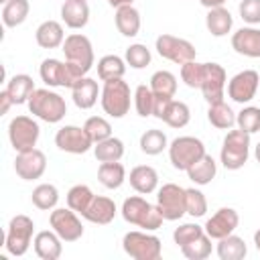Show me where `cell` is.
I'll return each mask as SVG.
<instances>
[{"instance_id":"6da1fadb","label":"cell","mask_w":260,"mask_h":260,"mask_svg":"<svg viewBox=\"0 0 260 260\" xmlns=\"http://www.w3.org/2000/svg\"><path fill=\"white\" fill-rule=\"evenodd\" d=\"M120 213H122V217H124L126 223L136 225V228L146 230V232H156L162 225V221H165V217L158 211V207L152 205V203H148L140 195L126 197L124 203H122Z\"/></svg>"},{"instance_id":"7a4b0ae2","label":"cell","mask_w":260,"mask_h":260,"mask_svg":"<svg viewBox=\"0 0 260 260\" xmlns=\"http://www.w3.org/2000/svg\"><path fill=\"white\" fill-rule=\"evenodd\" d=\"M28 112L47 122V124H57L65 118L67 114V104L65 98H61L57 91H53L51 87H39L32 91V95L28 98Z\"/></svg>"},{"instance_id":"3957f363","label":"cell","mask_w":260,"mask_h":260,"mask_svg":"<svg viewBox=\"0 0 260 260\" xmlns=\"http://www.w3.org/2000/svg\"><path fill=\"white\" fill-rule=\"evenodd\" d=\"M61 51L65 53V61L67 65L73 69V73L81 79L89 73V69L95 63L93 57V45L91 41L81 35V32H71L69 37H65V43L61 47Z\"/></svg>"},{"instance_id":"277c9868","label":"cell","mask_w":260,"mask_h":260,"mask_svg":"<svg viewBox=\"0 0 260 260\" xmlns=\"http://www.w3.org/2000/svg\"><path fill=\"white\" fill-rule=\"evenodd\" d=\"M132 102H134V93L130 91V85L124 81V77L104 81L102 95H100V104H102L104 114L120 120L130 112Z\"/></svg>"},{"instance_id":"5b68a950","label":"cell","mask_w":260,"mask_h":260,"mask_svg":"<svg viewBox=\"0 0 260 260\" xmlns=\"http://www.w3.org/2000/svg\"><path fill=\"white\" fill-rule=\"evenodd\" d=\"M250 136L252 134H248V132H244L240 128H232L223 136L221 150H219V162L228 171H238V169H242L248 162V156H250Z\"/></svg>"},{"instance_id":"8992f818","label":"cell","mask_w":260,"mask_h":260,"mask_svg":"<svg viewBox=\"0 0 260 260\" xmlns=\"http://www.w3.org/2000/svg\"><path fill=\"white\" fill-rule=\"evenodd\" d=\"M122 248L134 260H158L162 256L160 238L146 230L126 232L122 238Z\"/></svg>"},{"instance_id":"52a82bcc","label":"cell","mask_w":260,"mask_h":260,"mask_svg":"<svg viewBox=\"0 0 260 260\" xmlns=\"http://www.w3.org/2000/svg\"><path fill=\"white\" fill-rule=\"evenodd\" d=\"M35 221L24 215L18 213L8 221L6 228V238H4V248L10 256H24L35 240Z\"/></svg>"},{"instance_id":"ba28073f","label":"cell","mask_w":260,"mask_h":260,"mask_svg":"<svg viewBox=\"0 0 260 260\" xmlns=\"http://www.w3.org/2000/svg\"><path fill=\"white\" fill-rule=\"evenodd\" d=\"M167 150L173 169L187 173L205 154V144L195 136H177Z\"/></svg>"},{"instance_id":"9c48e42d","label":"cell","mask_w":260,"mask_h":260,"mask_svg":"<svg viewBox=\"0 0 260 260\" xmlns=\"http://www.w3.org/2000/svg\"><path fill=\"white\" fill-rule=\"evenodd\" d=\"M156 207L165 221H177L187 213V189L177 183H165L156 189Z\"/></svg>"},{"instance_id":"30bf717a","label":"cell","mask_w":260,"mask_h":260,"mask_svg":"<svg viewBox=\"0 0 260 260\" xmlns=\"http://www.w3.org/2000/svg\"><path fill=\"white\" fill-rule=\"evenodd\" d=\"M39 136H41V126L30 116H24V114L14 116L8 122V140L16 152L35 148L39 142Z\"/></svg>"},{"instance_id":"8fae6325","label":"cell","mask_w":260,"mask_h":260,"mask_svg":"<svg viewBox=\"0 0 260 260\" xmlns=\"http://www.w3.org/2000/svg\"><path fill=\"white\" fill-rule=\"evenodd\" d=\"M154 49L162 59L177 63V65H183L187 61H195V57H197V49L191 41L175 37V35H167V32L156 37Z\"/></svg>"},{"instance_id":"7c38bea8","label":"cell","mask_w":260,"mask_h":260,"mask_svg":"<svg viewBox=\"0 0 260 260\" xmlns=\"http://www.w3.org/2000/svg\"><path fill=\"white\" fill-rule=\"evenodd\" d=\"M49 225L63 242L69 244L81 240L83 236V223L79 219V213L71 207H55L49 213Z\"/></svg>"},{"instance_id":"4fadbf2b","label":"cell","mask_w":260,"mask_h":260,"mask_svg":"<svg viewBox=\"0 0 260 260\" xmlns=\"http://www.w3.org/2000/svg\"><path fill=\"white\" fill-rule=\"evenodd\" d=\"M39 75L47 87H69L71 89L75 81H79V77L73 73L67 61H61L55 57L43 59V63L39 65Z\"/></svg>"},{"instance_id":"5bb4252c","label":"cell","mask_w":260,"mask_h":260,"mask_svg":"<svg viewBox=\"0 0 260 260\" xmlns=\"http://www.w3.org/2000/svg\"><path fill=\"white\" fill-rule=\"evenodd\" d=\"M260 87V75L254 69H244L228 81V98L236 104H250Z\"/></svg>"},{"instance_id":"9a60e30c","label":"cell","mask_w":260,"mask_h":260,"mask_svg":"<svg viewBox=\"0 0 260 260\" xmlns=\"http://www.w3.org/2000/svg\"><path fill=\"white\" fill-rule=\"evenodd\" d=\"M55 146L63 152H69V154H85L93 146V142H91V138L83 126L67 124V126H61L57 130Z\"/></svg>"},{"instance_id":"2e32d148","label":"cell","mask_w":260,"mask_h":260,"mask_svg":"<svg viewBox=\"0 0 260 260\" xmlns=\"http://www.w3.org/2000/svg\"><path fill=\"white\" fill-rule=\"evenodd\" d=\"M225 87H228V73L219 63H205V73L201 81V93L207 104H217L223 102L225 98Z\"/></svg>"},{"instance_id":"e0dca14e","label":"cell","mask_w":260,"mask_h":260,"mask_svg":"<svg viewBox=\"0 0 260 260\" xmlns=\"http://www.w3.org/2000/svg\"><path fill=\"white\" fill-rule=\"evenodd\" d=\"M47 171V156L43 150H39L37 146L30 150H22L16 152L14 158V173L22 179V181H35L41 179Z\"/></svg>"},{"instance_id":"ac0fdd59","label":"cell","mask_w":260,"mask_h":260,"mask_svg":"<svg viewBox=\"0 0 260 260\" xmlns=\"http://www.w3.org/2000/svg\"><path fill=\"white\" fill-rule=\"evenodd\" d=\"M240 223V215L234 207H219L211 217H207L203 230L211 240H221L236 232Z\"/></svg>"},{"instance_id":"d6986e66","label":"cell","mask_w":260,"mask_h":260,"mask_svg":"<svg viewBox=\"0 0 260 260\" xmlns=\"http://www.w3.org/2000/svg\"><path fill=\"white\" fill-rule=\"evenodd\" d=\"M232 49L250 59L260 57V28L256 26H242L232 35Z\"/></svg>"},{"instance_id":"ffe728a7","label":"cell","mask_w":260,"mask_h":260,"mask_svg":"<svg viewBox=\"0 0 260 260\" xmlns=\"http://www.w3.org/2000/svg\"><path fill=\"white\" fill-rule=\"evenodd\" d=\"M118 213V207L114 203V199L106 197V195H95L89 203V207L81 213L83 219H87L89 223H98V225H108L110 221H114Z\"/></svg>"},{"instance_id":"44dd1931","label":"cell","mask_w":260,"mask_h":260,"mask_svg":"<svg viewBox=\"0 0 260 260\" xmlns=\"http://www.w3.org/2000/svg\"><path fill=\"white\" fill-rule=\"evenodd\" d=\"M32 248L41 260H57L63 254V240L53 230H43L37 232L32 240Z\"/></svg>"},{"instance_id":"7402d4cb","label":"cell","mask_w":260,"mask_h":260,"mask_svg":"<svg viewBox=\"0 0 260 260\" xmlns=\"http://www.w3.org/2000/svg\"><path fill=\"white\" fill-rule=\"evenodd\" d=\"M61 20L67 28L81 30L89 22V4H87V0H65L61 4Z\"/></svg>"},{"instance_id":"603a6c76","label":"cell","mask_w":260,"mask_h":260,"mask_svg":"<svg viewBox=\"0 0 260 260\" xmlns=\"http://www.w3.org/2000/svg\"><path fill=\"white\" fill-rule=\"evenodd\" d=\"M102 95V89L98 85L95 79L91 77H81L79 81H75V85L71 87V98H73V104L79 108V110H89L95 106L98 98Z\"/></svg>"},{"instance_id":"cb8c5ba5","label":"cell","mask_w":260,"mask_h":260,"mask_svg":"<svg viewBox=\"0 0 260 260\" xmlns=\"http://www.w3.org/2000/svg\"><path fill=\"white\" fill-rule=\"evenodd\" d=\"M130 187L140 195H150L158 189V173L150 165H138L128 175Z\"/></svg>"},{"instance_id":"d4e9b609","label":"cell","mask_w":260,"mask_h":260,"mask_svg":"<svg viewBox=\"0 0 260 260\" xmlns=\"http://www.w3.org/2000/svg\"><path fill=\"white\" fill-rule=\"evenodd\" d=\"M35 41L41 49H57L65 43V30L59 20H45L35 30Z\"/></svg>"},{"instance_id":"484cf974","label":"cell","mask_w":260,"mask_h":260,"mask_svg":"<svg viewBox=\"0 0 260 260\" xmlns=\"http://www.w3.org/2000/svg\"><path fill=\"white\" fill-rule=\"evenodd\" d=\"M114 22H116L118 32H120L122 37H126V39H134V37L140 32V26H142L140 12H138V10H136L132 4L116 8Z\"/></svg>"},{"instance_id":"4316f807","label":"cell","mask_w":260,"mask_h":260,"mask_svg":"<svg viewBox=\"0 0 260 260\" xmlns=\"http://www.w3.org/2000/svg\"><path fill=\"white\" fill-rule=\"evenodd\" d=\"M205 26L209 30L211 37H225L228 32H232L234 26V16L225 6H217V8H209L207 16H205Z\"/></svg>"},{"instance_id":"83f0119b","label":"cell","mask_w":260,"mask_h":260,"mask_svg":"<svg viewBox=\"0 0 260 260\" xmlns=\"http://www.w3.org/2000/svg\"><path fill=\"white\" fill-rule=\"evenodd\" d=\"M4 89L8 91V95L12 98V102H14L16 106H20V104H28V98L32 95V91H35L37 87H35V81H32L30 75H26V73H16V75H12V77L6 81V87H4Z\"/></svg>"},{"instance_id":"f1b7e54d","label":"cell","mask_w":260,"mask_h":260,"mask_svg":"<svg viewBox=\"0 0 260 260\" xmlns=\"http://www.w3.org/2000/svg\"><path fill=\"white\" fill-rule=\"evenodd\" d=\"M215 252H217L219 260H244L246 254H248V246H246L244 238H240L236 234H230V236L217 240Z\"/></svg>"},{"instance_id":"f546056e","label":"cell","mask_w":260,"mask_h":260,"mask_svg":"<svg viewBox=\"0 0 260 260\" xmlns=\"http://www.w3.org/2000/svg\"><path fill=\"white\" fill-rule=\"evenodd\" d=\"M215 175H217V162H215L213 156L207 154V152L187 171V177H189L195 185H199V187L209 185V183L215 179Z\"/></svg>"},{"instance_id":"4dcf8cb0","label":"cell","mask_w":260,"mask_h":260,"mask_svg":"<svg viewBox=\"0 0 260 260\" xmlns=\"http://www.w3.org/2000/svg\"><path fill=\"white\" fill-rule=\"evenodd\" d=\"M126 169L120 160L116 162H100L98 167V181L106 187V189H120L126 181Z\"/></svg>"},{"instance_id":"1f68e13d","label":"cell","mask_w":260,"mask_h":260,"mask_svg":"<svg viewBox=\"0 0 260 260\" xmlns=\"http://www.w3.org/2000/svg\"><path fill=\"white\" fill-rule=\"evenodd\" d=\"M207 120L217 130H232L236 126V112L225 102L209 104V108H207Z\"/></svg>"},{"instance_id":"d6a6232c","label":"cell","mask_w":260,"mask_h":260,"mask_svg":"<svg viewBox=\"0 0 260 260\" xmlns=\"http://www.w3.org/2000/svg\"><path fill=\"white\" fill-rule=\"evenodd\" d=\"M28 12H30L28 0H8L6 4H2V22L8 28H16L28 18Z\"/></svg>"},{"instance_id":"836d02e7","label":"cell","mask_w":260,"mask_h":260,"mask_svg":"<svg viewBox=\"0 0 260 260\" xmlns=\"http://www.w3.org/2000/svg\"><path fill=\"white\" fill-rule=\"evenodd\" d=\"M30 201L41 211H53L59 203V189L53 183H41L32 189Z\"/></svg>"},{"instance_id":"e575fe53","label":"cell","mask_w":260,"mask_h":260,"mask_svg":"<svg viewBox=\"0 0 260 260\" xmlns=\"http://www.w3.org/2000/svg\"><path fill=\"white\" fill-rule=\"evenodd\" d=\"M160 120H162L167 126H171V128H185V126L191 122V110H189V106H187L185 102H181V100H171Z\"/></svg>"},{"instance_id":"d590c367","label":"cell","mask_w":260,"mask_h":260,"mask_svg":"<svg viewBox=\"0 0 260 260\" xmlns=\"http://www.w3.org/2000/svg\"><path fill=\"white\" fill-rule=\"evenodd\" d=\"M93 156L98 158V162H116L124 156V142L116 136H110L93 144Z\"/></svg>"},{"instance_id":"8d00e7d4","label":"cell","mask_w":260,"mask_h":260,"mask_svg":"<svg viewBox=\"0 0 260 260\" xmlns=\"http://www.w3.org/2000/svg\"><path fill=\"white\" fill-rule=\"evenodd\" d=\"M126 73V59H122L120 55H104L98 61V77L102 81H110V79H120Z\"/></svg>"},{"instance_id":"74e56055","label":"cell","mask_w":260,"mask_h":260,"mask_svg":"<svg viewBox=\"0 0 260 260\" xmlns=\"http://www.w3.org/2000/svg\"><path fill=\"white\" fill-rule=\"evenodd\" d=\"M138 146H140V150H142L144 154H148V156H156V154H160L162 150L169 148V138H167V134H165L162 130H158V128H150V130L142 132Z\"/></svg>"},{"instance_id":"f35d334b","label":"cell","mask_w":260,"mask_h":260,"mask_svg":"<svg viewBox=\"0 0 260 260\" xmlns=\"http://www.w3.org/2000/svg\"><path fill=\"white\" fill-rule=\"evenodd\" d=\"M148 85H150L152 93L158 98H175V93H177V77H175V73H171L167 69L154 71Z\"/></svg>"},{"instance_id":"ab89813d","label":"cell","mask_w":260,"mask_h":260,"mask_svg":"<svg viewBox=\"0 0 260 260\" xmlns=\"http://www.w3.org/2000/svg\"><path fill=\"white\" fill-rule=\"evenodd\" d=\"M95 195H93V191L87 187V185H73L69 191H67V207H71L73 211H77L79 215L89 207V203H91V199H93Z\"/></svg>"},{"instance_id":"60d3db41","label":"cell","mask_w":260,"mask_h":260,"mask_svg":"<svg viewBox=\"0 0 260 260\" xmlns=\"http://www.w3.org/2000/svg\"><path fill=\"white\" fill-rule=\"evenodd\" d=\"M211 238L203 232L199 238H195L193 242H189V244H185V246H181V254L185 256V258H189V260H205V258H209L211 256Z\"/></svg>"},{"instance_id":"b9f144b4","label":"cell","mask_w":260,"mask_h":260,"mask_svg":"<svg viewBox=\"0 0 260 260\" xmlns=\"http://www.w3.org/2000/svg\"><path fill=\"white\" fill-rule=\"evenodd\" d=\"M236 126L248 134L260 132V108L256 106H244L236 114Z\"/></svg>"},{"instance_id":"7bdbcfd3","label":"cell","mask_w":260,"mask_h":260,"mask_svg":"<svg viewBox=\"0 0 260 260\" xmlns=\"http://www.w3.org/2000/svg\"><path fill=\"white\" fill-rule=\"evenodd\" d=\"M134 110L140 118H148L152 116L154 110V93L150 89V85H138L134 89Z\"/></svg>"},{"instance_id":"ee69618b","label":"cell","mask_w":260,"mask_h":260,"mask_svg":"<svg viewBox=\"0 0 260 260\" xmlns=\"http://www.w3.org/2000/svg\"><path fill=\"white\" fill-rule=\"evenodd\" d=\"M83 128L89 134V138H91L93 144H98V142H102V140H106V138L112 136V124L106 118H102V116H89L85 120Z\"/></svg>"},{"instance_id":"f6af8a7d","label":"cell","mask_w":260,"mask_h":260,"mask_svg":"<svg viewBox=\"0 0 260 260\" xmlns=\"http://www.w3.org/2000/svg\"><path fill=\"white\" fill-rule=\"evenodd\" d=\"M203 73H205V63L199 61H187L181 65V81L191 87V89H199L201 81H203Z\"/></svg>"},{"instance_id":"bcb514c9","label":"cell","mask_w":260,"mask_h":260,"mask_svg":"<svg viewBox=\"0 0 260 260\" xmlns=\"http://www.w3.org/2000/svg\"><path fill=\"white\" fill-rule=\"evenodd\" d=\"M124 59H126V65H130L132 69H144L146 65H150L152 55H150V49H146V45L134 43L126 49Z\"/></svg>"},{"instance_id":"7dc6e473","label":"cell","mask_w":260,"mask_h":260,"mask_svg":"<svg viewBox=\"0 0 260 260\" xmlns=\"http://www.w3.org/2000/svg\"><path fill=\"white\" fill-rule=\"evenodd\" d=\"M187 213L191 217H203L207 213V199L201 189H187Z\"/></svg>"},{"instance_id":"c3c4849f","label":"cell","mask_w":260,"mask_h":260,"mask_svg":"<svg viewBox=\"0 0 260 260\" xmlns=\"http://www.w3.org/2000/svg\"><path fill=\"white\" fill-rule=\"evenodd\" d=\"M203 232H205L203 225H197V223H181L179 228H175V232H173V240H175V244L181 248V246L193 242L195 238H199Z\"/></svg>"},{"instance_id":"681fc988","label":"cell","mask_w":260,"mask_h":260,"mask_svg":"<svg viewBox=\"0 0 260 260\" xmlns=\"http://www.w3.org/2000/svg\"><path fill=\"white\" fill-rule=\"evenodd\" d=\"M238 12L242 20L248 22L250 26L260 24V0H242L238 6Z\"/></svg>"},{"instance_id":"f907efd6","label":"cell","mask_w":260,"mask_h":260,"mask_svg":"<svg viewBox=\"0 0 260 260\" xmlns=\"http://www.w3.org/2000/svg\"><path fill=\"white\" fill-rule=\"evenodd\" d=\"M10 106H14V102H12V98L8 95V91H6V89H2V91H0V116L8 114Z\"/></svg>"},{"instance_id":"816d5d0a","label":"cell","mask_w":260,"mask_h":260,"mask_svg":"<svg viewBox=\"0 0 260 260\" xmlns=\"http://www.w3.org/2000/svg\"><path fill=\"white\" fill-rule=\"evenodd\" d=\"M225 2H228V0H199V4H201V6H205L207 10H209V8H217V6H223Z\"/></svg>"},{"instance_id":"f5cc1de1","label":"cell","mask_w":260,"mask_h":260,"mask_svg":"<svg viewBox=\"0 0 260 260\" xmlns=\"http://www.w3.org/2000/svg\"><path fill=\"white\" fill-rule=\"evenodd\" d=\"M134 0H108V4L112 6V8H120V6H128V4H132Z\"/></svg>"},{"instance_id":"db71d44e","label":"cell","mask_w":260,"mask_h":260,"mask_svg":"<svg viewBox=\"0 0 260 260\" xmlns=\"http://www.w3.org/2000/svg\"><path fill=\"white\" fill-rule=\"evenodd\" d=\"M254 246H256V250H258V254H260V228L254 232Z\"/></svg>"},{"instance_id":"11a10c76","label":"cell","mask_w":260,"mask_h":260,"mask_svg":"<svg viewBox=\"0 0 260 260\" xmlns=\"http://www.w3.org/2000/svg\"><path fill=\"white\" fill-rule=\"evenodd\" d=\"M254 156H256V160L260 162V142H258V144L254 146Z\"/></svg>"},{"instance_id":"9f6ffc18","label":"cell","mask_w":260,"mask_h":260,"mask_svg":"<svg viewBox=\"0 0 260 260\" xmlns=\"http://www.w3.org/2000/svg\"><path fill=\"white\" fill-rule=\"evenodd\" d=\"M0 2H2V4H6V2H8V0H0Z\"/></svg>"}]
</instances>
